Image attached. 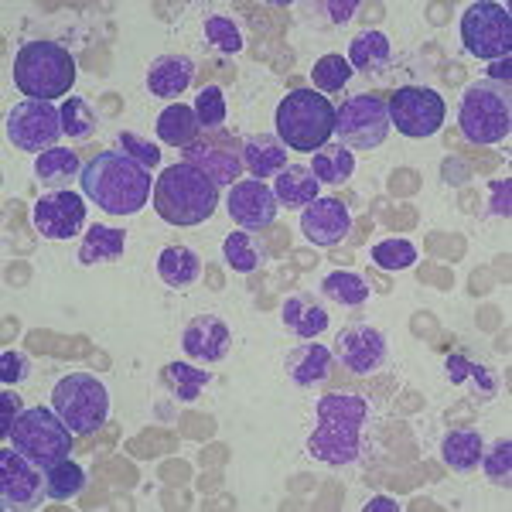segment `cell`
<instances>
[{"mask_svg":"<svg viewBox=\"0 0 512 512\" xmlns=\"http://www.w3.org/2000/svg\"><path fill=\"white\" fill-rule=\"evenodd\" d=\"M284 369H287V376H291V383H297V386H321L328 376H332L335 355L321 342H301L297 349L287 352Z\"/></svg>","mask_w":512,"mask_h":512,"instance_id":"20","label":"cell"},{"mask_svg":"<svg viewBox=\"0 0 512 512\" xmlns=\"http://www.w3.org/2000/svg\"><path fill=\"white\" fill-rule=\"evenodd\" d=\"M509 188H512V181H509V178L492 181V216L509 219Z\"/></svg>","mask_w":512,"mask_h":512,"instance_id":"46","label":"cell"},{"mask_svg":"<svg viewBox=\"0 0 512 512\" xmlns=\"http://www.w3.org/2000/svg\"><path fill=\"white\" fill-rule=\"evenodd\" d=\"M192 110H195V117H198V127H202V134L222 130V123H226V93H222L219 86L202 89V93L195 96Z\"/></svg>","mask_w":512,"mask_h":512,"instance_id":"38","label":"cell"},{"mask_svg":"<svg viewBox=\"0 0 512 512\" xmlns=\"http://www.w3.org/2000/svg\"><path fill=\"white\" fill-rule=\"evenodd\" d=\"M321 297L342 304V308H362L369 301V284L352 270H335V274L321 280Z\"/></svg>","mask_w":512,"mask_h":512,"instance_id":"33","label":"cell"},{"mask_svg":"<svg viewBox=\"0 0 512 512\" xmlns=\"http://www.w3.org/2000/svg\"><path fill=\"white\" fill-rule=\"evenodd\" d=\"M335 137L345 151H376L390 137V110L386 99L373 93L349 96L335 110Z\"/></svg>","mask_w":512,"mask_h":512,"instance_id":"10","label":"cell"},{"mask_svg":"<svg viewBox=\"0 0 512 512\" xmlns=\"http://www.w3.org/2000/svg\"><path fill=\"white\" fill-rule=\"evenodd\" d=\"M222 256H226V263L236 270V274H253V270L263 267L267 250H263V243L256 239V233L233 229V233L226 236V243H222Z\"/></svg>","mask_w":512,"mask_h":512,"instance_id":"31","label":"cell"},{"mask_svg":"<svg viewBox=\"0 0 512 512\" xmlns=\"http://www.w3.org/2000/svg\"><path fill=\"white\" fill-rule=\"evenodd\" d=\"M444 373H448V379H451L454 386H465L468 379H478V383H482V390H485V396L495 393V379H492L489 369L478 366V362H468L465 355H451V359L444 362Z\"/></svg>","mask_w":512,"mask_h":512,"instance_id":"42","label":"cell"},{"mask_svg":"<svg viewBox=\"0 0 512 512\" xmlns=\"http://www.w3.org/2000/svg\"><path fill=\"white\" fill-rule=\"evenodd\" d=\"M390 59H393V48H390V38L383 31H359L349 45V65L352 72H362V76H383L390 69Z\"/></svg>","mask_w":512,"mask_h":512,"instance_id":"26","label":"cell"},{"mask_svg":"<svg viewBox=\"0 0 512 512\" xmlns=\"http://www.w3.org/2000/svg\"><path fill=\"white\" fill-rule=\"evenodd\" d=\"M229 345H233V332L216 315H198L181 332V349H185V355L192 362H205V366L226 359Z\"/></svg>","mask_w":512,"mask_h":512,"instance_id":"19","label":"cell"},{"mask_svg":"<svg viewBox=\"0 0 512 512\" xmlns=\"http://www.w3.org/2000/svg\"><path fill=\"white\" fill-rule=\"evenodd\" d=\"M59 113H62V134H65V137H76V140L89 137V134L96 130V123H99L96 110H93V106H89L82 96L62 99V103H59Z\"/></svg>","mask_w":512,"mask_h":512,"instance_id":"36","label":"cell"},{"mask_svg":"<svg viewBox=\"0 0 512 512\" xmlns=\"http://www.w3.org/2000/svg\"><path fill=\"white\" fill-rule=\"evenodd\" d=\"M509 76H512V59H495L489 65V82H495V86H509Z\"/></svg>","mask_w":512,"mask_h":512,"instance_id":"48","label":"cell"},{"mask_svg":"<svg viewBox=\"0 0 512 512\" xmlns=\"http://www.w3.org/2000/svg\"><path fill=\"white\" fill-rule=\"evenodd\" d=\"M366 512H400V502L386 499V495H379V499L366 502Z\"/></svg>","mask_w":512,"mask_h":512,"instance_id":"49","label":"cell"},{"mask_svg":"<svg viewBox=\"0 0 512 512\" xmlns=\"http://www.w3.org/2000/svg\"><path fill=\"white\" fill-rule=\"evenodd\" d=\"M355 171V158L352 151H345L342 144H325L321 151H315L311 158V175H315L321 185H345Z\"/></svg>","mask_w":512,"mask_h":512,"instance_id":"32","label":"cell"},{"mask_svg":"<svg viewBox=\"0 0 512 512\" xmlns=\"http://www.w3.org/2000/svg\"><path fill=\"white\" fill-rule=\"evenodd\" d=\"M120 151L130 154L137 164H144L147 171H154L161 164V147H154L151 140H144L140 134H134V130H123L120 134Z\"/></svg>","mask_w":512,"mask_h":512,"instance_id":"43","label":"cell"},{"mask_svg":"<svg viewBox=\"0 0 512 512\" xmlns=\"http://www.w3.org/2000/svg\"><path fill=\"white\" fill-rule=\"evenodd\" d=\"M226 209L229 216L239 229H246V233H256V229H267L270 222L277 219V195L274 188H267L263 181L256 178H239L233 188L226 192Z\"/></svg>","mask_w":512,"mask_h":512,"instance_id":"17","label":"cell"},{"mask_svg":"<svg viewBox=\"0 0 512 512\" xmlns=\"http://www.w3.org/2000/svg\"><path fill=\"white\" fill-rule=\"evenodd\" d=\"M461 45L468 55L485 62L509 59L512 52V14L506 4L475 0L461 14Z\"/></svg>","mask_w":512,"mask_h":512,"instance_id":"9","label":"cell"},{"mask_svg":"<svg viewBox=\"0 0 512 512\" xmlns=\"http://www.w3.org/2000/svg\"><path fill=\"white\" fill-rule=\"evenodd\" d=\"M14 86L28 99L55 103L76 86V59L59 41H24L14 55Z\"/></svg>","mask_w":512,"mask_h":512,"instance_id":"4","label":"cell"},{"mask_svg":"<svg viewBox=\"0 0 512 512\" xmlns=\"http://www.w3.org/2000/svg\"><path fill=\"white\" fill-rule=\"evenodd\" d=\"M82 175V161L72 147H52V151L38 154L35 178L48 192H69V185Z\"/></svg>","mask_w":512,"mask_h":512,"instance_id":"25","label":"cell"},{"mask_svg":"<svg viewBox=\"0 0 512 512\" xmlns=\"http://www.w3.org/2000/svg\"><path fill=\"white\" fill-rule=\"evenodd\" d=\"M31 376V359L18 349L0 352V383L4 386H21Z\"/></svg>","mask_w":512,"mask_h":512,"instance_id":"44","label":"cell"},{"mask_svg":"<svg viewBox=\"0 0 512 512\" xmlns=\"http://www.w3.org/2000/svg\"><path fill=\"white\" fill-rule=\"evenodd\" d=\"M72 437L76 434L65 427V420L52 407H28L11 431V448L21 451L24 458H31L45 472V468L69 458Z\"/></svg>","mask_w":512,"mask_h":512,"instance_id":"8","label":"cell"},{"mask_svg":"<svg viewBox=\"0 0 512 512\" xmlns=\"http://www.w3.org/2000/svg\"><path fill=\"white\" fill-rule=\"evenodd\" d=\"M7 140L18 151L28 154H45L52 147H59L62 137V113L55 103H41V99H24V103L11 106L7 113Z\"/></svg>","mask_w":512,"mask_h":512,"instance_id":"13","label":"cell"},{"mask_svg":"<svg viewBox=\"0 0 512 512\" xmlns=\"http://www.w3.org/2000/svg\"><path fill=\"white\" fill-rule=\"evenodd\" d=\"M243 168L256 181L277 178L287 168V147L280 144L277 134H256L243 140Z\"/></svg>","mask_w":512,"mask_h":512,"instance_id":"23","label":"cell"},{"mask_svg":"<svg viewBox=\"0 0 512 512\" xmlns=\"http://www.w3.org/2000/svg\"><path fill=\"white\" fill-rule=\"evenodd\" d=\"M164 383H168V390L175 393V400L192 403V400H198V393L212 383V373L209 369L192 366V362H168V366H164Z\"/></svg>","mask_w":512,"mask_h":512,"instance_id":"34","label":"cell"},{"mask_svg":"<svg viewBox=\"0 0 512 512\" xmlns=\"http://www.w3.org/2000/svg\"><path fill=\"white\" fill-rule=\"evenodd\" d=\"M86 489V472L76 465L72 458L59 461V465L45 468V492L48 499L65 502V499H76V495Z\"/></svg>","mask_w":512,"mask_h":512,"instance_id":"35","label":"cell"},{"mask_svg":"<svg viewBox=\"0 0 512 512\" xmlns=\"http://www.w3.org/2000/svg\"><path fill=\"white\" fill-rule=\"evenodd\" d=\"M45 472L14 448H0V506L38 509L45 499Z\"/></svg>","mask_w":512,"mask_h":512,"instance_id":"14","label":"cell"},{"mask_svg":"<svg viewBox=\"0 0 512 512\" xmlns=\"http://www.w3.org/2000/svg\"><path fill=\"white\" fill-rule=\"evenodd\" d=\"M21 414H24L21 396L14 393V386H4V393H0V437H4V441H11V431L21 420Z\"/></svg>","mask_w":512,"mask_h":512,"instance_id":"45","label":"cell"},{"mask_svg":"<svg viewBox=\"0 0 512 512\" xmlns=\"http://www.w3.org/2000/svg\"><path fill=\"white\" fill-rule=\"evenodd\" d=\"M352 229L349 205L338 198L318 195L308 209H301V233L311 246H338Z\"/></svg>","mask_w":512,"mask_h":512,"instance_id":"18","label":"cell"},{"mask_svg":"<svg viewBox=\"0 0 512 512\" xmlns=\"http://www.w3.org/2000/svg\"><path fill=\"white\" fill-rule=\"evenodd\" d=\"M376 414L359 393H325L315 407V431L308 437L311 458L332 468L359 465L373 454Z\"/></svg>","mask_w":512,"mask_h":512,"instance_id":"1","label":"cell"},{"mask_svg":"<svg viewBox=\"0 0 512 512\" xmlns=\"http://www.w3.org/2000/svg\"><path fill=\"white\" fill-rule=\"evenodd\" d=\"M198 274H202V260L195 256V250L188 246H164L161 256H158V277L171 291H185L192 287Z\"/></svg>","mask_w":512,"mask_h":512,"instance_id":"28","label":"cell"},{"mask_svg":"<svg viewBox=\"0 0 512 512\" xmlns=\"http://www.w3.org/2000/svg\"><path fill=\"white\" fill-rule=\"evenodd\" d=\"M458 127L472 144L492 147L502 144L512 130V99L509 86H495V82H472L461 93L458 103Z\"/></svg>","mask_w":512,"mask_h":512,"instance_id":"6","label":"cell"},{"mask_svg":"<svg viewBox=\"0 0 512 512\" xmlns=\"http://www.w3.org/2000/svg\"><path fill=\"white\" fill-rule=\"evenodd\" d=\"M198 134H202V127H198V117H195L192 106L171 103V106H164V110H161V117H158V137L164 140V144L188 147Z\"/></svg>","mask_w":512,"mask_h":512,"instance_id":"30","label":"cell"},{"mask_svg":"<svg viewBox=\"0 0 512 512\" xmlns=\"http://www.w3.org/2000/svg\"><path fill=\"white\" fill-rule=\"evenodd\" d=\"M280 318H284L287 332H294L297 338H304V342H311V338H318L321 332H328V325H332V321H328L325 301H321L318 294H291L284 301Z\"/></svg>","mask_w":512,"mask_h":512,"instance_id":"21","label":"cell"},{"mask_svg":"<svg viewBox=\"0 0 512 512\" xmlns=\"http://www.w3.org/2000/svg\"><path fill=\"white\" fill-rule=\"evenodd\" d=\"M311 79H315V86H318V93H321V96L338 93V89L349 86V79H352V65H349V59H342V55H338V52H332V55H321L318 65H315V72H311Z\"/></svg>","mask_w":512,"mask_h":512,"instance_id":"37","label":"cell"},{"mask_svg":"<svg viewBox=\"0 0 512 512\" xmlns=\"http://www.w3.org/2000/svg\"><path fill=\"white\" fill-rule=\"evenodd\" d=\"M205 38H209V45L216 48V52H222V55L243 52V35H239V24L222 18V14L205 18Z\"/></svg>","mask_w":512,"mask_h":512,"instance_id":"41","label":"cell"},{"mask_svg":"<svg viewBox=\"0 0 512 512\" xmlns=\"http://www.w3.org/2000/svg\"><path fill=\"white\" fill-rule=\"evenodd\" d=\"M328 18H332L335 24H345L355 18V11H359V0H342V4H325Z\"/></svg>","mask_w":512,"mask_h":512,"instance_id":"47","label":"cell"},{"mask_svg":"<svg viewBox=\"0 0 512 512\" xmlns=\"http://www.w3.org/2000/svg\"><path fill=\"white\" fill-rule=\"evenodd\" d=\"M181 161L192 164L202 171L212 185L219 188H233L239 175H243V144H236V137H229L226 130H212V134H198L192 144L181 147Z\"/></svg>","mask_w":512,"mask_h":512,"instance_id":"12","label":"cell"},{"mask_svg":"<svg viewBox=\"0 0 512 512\" xmlns=\"http://www.w3.org/2000/svg\"><path fill=\"white\" fill-rule=\"evenodd\" d=\"M52 410L65 420L72 434H96L110 417V390L93 373H69L55 383Z\"/></svg>","mask_w":512,"mask_h":512,"instance_id":"7","label":"cell"},{"mask_svg":"<svg viewBox=\"0 0 512 512\" xmlns=\"http://www.w3.org/2000/svg\"><path fill=\"white\" fill-rule=\"evenodd\" d=\"M277 137L287 151L315 154L335 137V106L328 96L311 93V89H294L280 99L277 113Z\"/></svg>","mask_w":512,"mask_h":512,"instance_id":"5","label":"cell"},{"mask_svg":"<svg viewBox=\"0 0 512 512\" xmlns=\"http://www.w3.org/2000/svg\"><path fill=\"white\" fill-rule=\"evenodd\" d=\"M332 355L338 366H345L352 376H373L386 366L390 349H386V338L373 325H345L335 335Z\"/></svg>","mask_w":512,"mask_h":512,"instance_id":"15","label":"cell"},{"mask_svg":"<svg viewBox=\"0 0 512 512\" xmlns=\"http://www.w3.org/2000/svg\"><path fill=\"white\" fill-rule=\"evenodd\" d=\"M82 195L93 205L106 212V216H137L154 195V178L147 175L144 164H137L130 154L117 151H99L86 164L79 175Z\"/></svg>","mask_w":512,"mask_h":512,"instance_id":"2","label":"cell"},{"mask_svg":"<svg viewBox=\"0 0 512 512\" xmlns=\"http://www.w3.org/2000/svg\"><path fill=\"white\" fill-rule=\"evenodd\" d=\"M31 222H35L38 236L45 239H72L86 226V202L76 192H48L41 195L31 209Z\"/></svg>","mask_w":512,"mask_h":512,"instance_id":"16","label":"cell"},{"mask_svg":"<svg viewBox=\"0 0 512 512\" xmlns=\"http://www.w3.org/2000/svg\"><path fill=\"white\" fill-rule=\"evenodd\" d=\"M482 454H485V441L478 431H451L441 441V458L454 472H475L482 465Z\"/></svg>","mask_w":512,"mask_h":512,"instance_id":"29","label":"cell"},{"mask_svg":"<svg viewBox=\"0 0 512 512\" xmlns=\"http://www.w3.org/2000/svg\"><path fill=\"white\" fill-rule=\"evenodd\" d=\"M151 205L168 226H202V222L216 216L219 188L192 164L178 161L171 168H164L158 181H154Z\"/></svg>","mask_w":512,"mask_h":512,"instance_id":"3","label":"cell"},{"mask_svg":"<svg viewBox=\"0 0 512 512\" xmlns=\"http://www.w3.org/2000/svg\"><path fill=\"white\" fill-rule=\"evenodd\" d=\"M195 79V62L188 55H161L147 69V89L158 99H178L192 86Z\"/></svg>","mask_w":512,"mask_h":512,"instance_id":"22","label":"cell"},{"mask_svg":"<svg viewBox=\"0 0 512 512\" xmlns=\"http://www.w3.org/2000/svg\"><path fill=\"white\" fill-rule=\"evenodd\" d=\"M127 250V229H113L106 222H93L82 236L79 263L82 267H99V263H117Z\"/></svg>","mask_w":512,"mask_h":512,"instance_id":"24","label":"cell"},{"mask_svg":"<svg viewBox=\"0 0 512 512\" xmlns=\"http://www.w3.org/2000/svg\"><path fill=\"white\" fill-rule=\"evenodd\" d=\"M373 263L379 270H407L417 263V246L410 239H383L373 246Z\"/></svg>","mask_w":512,"mask_h":512,"instance_id":"39","label":"cell"},{"mask_svg":"<svg viewBox=\"0 0 512 512\" xmlns=\"http://www.w3.org/2000/svg\"><path fill=\"white\" fill-rule=\"evenodd\" d=\"M386 110H390V127H396L410 140L434 137L444 127V120H448L444 96L434 93L431 86H400L390 96Z\"/></svg>","mask_w":512,"mask_h":512,"instance_id":"11","label":"cell"},{"mask_svg":"<svg viewBox=\"0 0 512 512\" xmlns=\"http://www.w3.org/2000/svg\"><path fill=\"white\" fill-rule=\"evenodd\" d=\"M318 188H321V181L311 175L308 164H287V168L274 178L277 202L284 205V209H297V212L308 209V205L315 202Z\"/></svg>","mask_w":512,"mask_h":512,"instance_id":"27","label":"cell"},{"mask_svg":"<svg viewBox=\"0 0 512 512\" xmlns=\"http://www.w3.org/2000/svg\"><path fill=\"white\" fill-rule=\"evenodd\" d=\"M482 468H485V475H489L492 485L509 489V485H512V441H509V437H502V441H495L492 448H485Z\"/></svg>","mask_w":512,"mask_h":512,"instance_id":"40","label":"cell"}]
</instances>
